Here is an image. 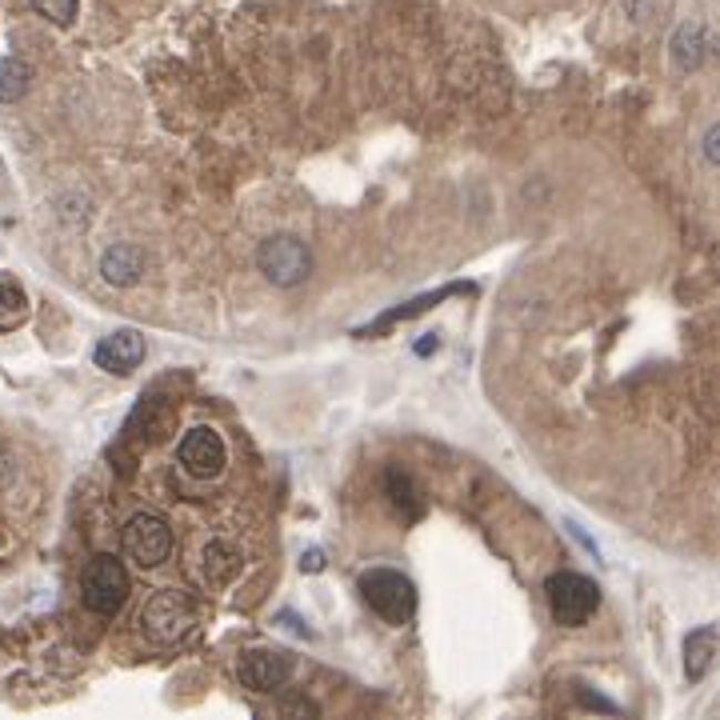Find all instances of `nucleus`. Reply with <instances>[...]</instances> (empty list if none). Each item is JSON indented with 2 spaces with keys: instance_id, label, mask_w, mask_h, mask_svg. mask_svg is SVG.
Wrapping results in <instances>:
<instances>
[{
  "instance_id": "1",
  "label": "nucleus",
  "mask_w": 720,
  "mask_h": 720,
  "mask_svg": "<svg viewBox=\"0 0 720 720\" xmlns=\"http://www.w3.org/2000/svg\"><path fill=\"white\" fill-rule=\"evenodd\" d=\"M360 597L389 625H409L412 613H416V588L397 568H369L360 576Z\"/></svg>"
},
{
  "instance_id": "2",
  "label": "nucleus",
  "mask_w": 720,
  "mask_h": 720,
  "mask_svg": "<svg viewBox=\"0 0 720 720\" xmlns=\"http://www.w3.org/2000/svg\"><path fill=\"white\" fill-rule=\"evenodd\" d=\"M545 597H548V613H553L556 625L580 628L593 620V613H597L600 588L580 573H553L545 580Z\"/></svg>"
},
{
  "instance_id": "3",
  "label": "nucleus",
  "mask_w": 720,
  "mask_h": 720,
  "mask_svg": "<svg viewBox=\"0 0 720 720\" xmlns=\"http://www.w3.org/2000/svg\"><path fill=\"white\" fill-rule=\"evenodd\" d=\"M128 593H133V585H128V573H124V565L116 556H93L89 560V568L81 576V600L89 613L116 617L124 608V600H128Z\"/></svg>"
},
{
  "instance_id": "4",
  "label": "nucleus",
  "mask_w": 720,
  "mask_h": 720,
  "mask_svg": "<svg viewBox=\"0 0 720 720\" xmlns=\"http://www.w3.org/2000/svg\"><path fill=\"white\" fill-rule=\"evenodd\" d=\"M141 625L153 640H185L196 628V605L181 593H153L148 605L141 608Z\"/></svg>"
},
{
  "instance_id": "5",
  "label": "nucleus",
  "mask_w": 720,
  "mask_h": 720,
  "mask_svg": "<svg viewBox=\"0 0 720 720\" xmlns=\"http://www.w3.org/2000/svg\"><path fill=\"white\" fill-rule=\"evenodd\" d=\"M124 553L141 568L165 565L168 553H173V525L161 513H136L124 525Z\"/></svg>"
},
{
  "instance_id": "6",
  "label": "nucleus",
  "mask_w": 720,
  "mask_h": 720,
  "mask_svg": "<svg viewBox=\"0 0 720 720\" xmlns=\"http://www.w3.org/2000/svg\"><path fill=\"white\" fill-rule=\"evenodd\" d=\"M257 265H260V272L272 280V285L292 288V285H300V280L309 277L312 257H309V248L300 245L297 237H272V240H265V245H260Z\"/></svg>"
},
{
  "instance_id": "7",
  "label": "nucleus",
  "mask_w": 720,
  "mask_h": 720,
  "mask_svg": "<svg viewBox=\"0 0 720 720\" xmlns=\"http://www.w3.org/2000/svg\"><path fill=\"white\" fill-rule=\"evenodd\" d=\"M292 669H297V660L285 648H253L240 660V685L253 692H272L280 685H288Z\"/></svg>"
},
{
  "instance_id": "8",
  "label": "nucleus",
  "mask_w": 720,
  "mask_h": 720,
  "mask_svg": "<svg viewBox=\"0 0 720 720\" xmlns=\"http://www.w3.org/2000/svg\"><path fill=\"white\" fill-rule=\"evenodd\" d=\"M225 461H228V449H225V441H220V432L216 429L200 424V429L185 432V441H181V464H185L193 476H200V481L220 476Z\"/></svg>"
},
{
  "instance_id": "9",
  "label": "nucleus",
  "mask_w": 720,
  "mask_h": 720,
  "mask_svg": "<svg viewBox=\"0 0 720 720\" xmlns=\"http://www.w3.org/2000/svg\"><path fill=\"white\" fill-rule=\"evenodd\" d=\"M93 360H96V369L116 372V377H128V372L144 360V337L136 329L113 332V337H104L101 344H96Z\"/></svg>"
},
{
  "instance_id": "10",
  "label": "nucleus",
  "mask_w": 720,
  "mask_h": 720,
  "mask_svg": "<svg viewBox=\"0 0 720 720\" xmlns=\"http://www.w3.org/2000/svg\"><path fill=\"white\" fill-rule=\"evenodd\" d=\"M141 268H144L141 248H133V245H116V248H109V253H104V260H101L104 280H109V285H116V288L136 285V277H141Z\"/></svg>"
},
{
  "instance_id": "11",
  "label": "nucleus",
  "mask_w": 720,
  "mask_h": 720,
  "mask_svg": "<svg viewBox=\"0 0 720 720\" xmlns=\"http://www.w3.org/2000/svg\"><path fill=\"white\" fill-rule=\"evenodd\" d=\"M712 657H717V628L704 625L685 640V677L704 680V672L712 669Z\"/></svg>"
},
{
  "instance_id": "12",
  "label": "nucleus",
  "mask_w": 720,
  "mask_h": 720,
  "mask_svg": "<svg viewBox=\"0 0 720 720\" xmlns=\"http://www.w3.org/2000/svg\"><path fill=\"white\" fill-rule=\"evenodd\" d=\"M384 484H389V496H392V504H397V513H401L404 521H421L424 496H421V488H416V481H412L404 469H389Z\"/></svg>"
},
{
  "instance_id": "13",
  "label": "nucleus",
  "mask_w": 720,
  "mask_h": 720,
  "mask_svg": "<svg viewBox=\"0 0 720 720\" xmlns=\"http://www.w3.org/2000/svg\"><path fill=\"white\" fill-rule=\"evenodd\" d=\"M200 573H205L208 585H228V580L240 573V553L228 545V541H213V545L205 548V565H200Z\"/></svg>"
},
{
  "instance_id": "14",
  "label": "nucleus",
  "mask_w": 720,
  "mask_h": 720,
  "mask_svg": "<svg viewBox=\"0 0 720 720\" xmlns=\"http://www.w3.org/2000/svg\"><path fill=\"white\" fill-rule=\"evenodd\" d=\"M24 317H29V297H24V288L17 285V277L0 272V332L24 325Z\"/></svg>"
},
{
  "instance_id": "15",
  "label": "nucleus",
  "mask_w": 720,
  "mask_h": 720,
  "mask_svg": "<svg viewBox=\"0 0 720 720\" xmlns=\"http://www.w3.org/2000/svg\"><path fill=\"white\" fill-rule=\"evenodd\" d=\"M32 84V69L17 56H0V104H17Z\"/></svg>"
},
{
  "instance_id": "16",
  "label": "nucleus",
  "mask_w": 720,
  "mask_h": 720,
  "mask_svg": "<svg viewBox=\"0 0 720 720\" xmlns=\"http://www.w3.org/2000/svg\"><path fill=\"white\" fill-rule=\"evenodd\" d=\"M672 56H677L680 69H697L700 56H704V29L700 24H685L672 37Z\"/></svg>"
},
{
  "instance_id": "17",
  "label": "nucleus",
  "mask_w": 720,
  "mask_h": 720,
  "mask_svg": "<svg viewBox=\"0 0 720 720\" xmlns=\"http://www.w3.org/2000/svg\"><path fill=\"white\" fill-rule=\"evenodd\" d=\"M32 4V12H37V17H44V21L49 24H72L76 21V4H81V0H29Z\"/></svg>"
},
{
  "instance_id": "18",
  "label": "nucleus",
  "mask_w": 720,
  "mask_h": 720,
  "mask_svg": "<svg viewBox=\"0 0 720 720\" xmlns=\"http://www.w3.org/2000/svg\"><path fill=\"white\" fill-rule=\"evenodd\" d=\"M300 568H305V573H320V568H325V553H320V548H309V553L300 556Z\"/></svg>"
}]
</instances>
